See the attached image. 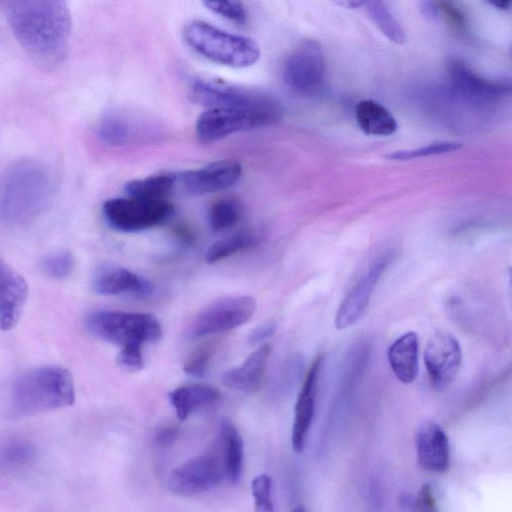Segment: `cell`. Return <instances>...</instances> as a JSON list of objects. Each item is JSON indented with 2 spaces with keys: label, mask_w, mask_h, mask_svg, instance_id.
Returning <instances> with one entry per match:
<instances>
[{
  "label": "cell",
  "mask_w": 512,
  "mask_h": 512,
  "mask_svg": "<svg viewBox=\"0 0 512 512\" xmlns=\"http://www.w3.org/2000/svg\"><path fill=\"white\" fill-rule=\"evenodd\" d=\"M275 331V325L274 324H266L261 325L257 328H255L249 335V343L250 344H257L264 339L270 337L273 335Z\"/></svg>",
  "instance_id": "obj_39"
},
{
  "label": "cell",
  "mask_w": 512,
  "mask_h": 512,
  "mask_svg": "<svg viewBox=\"0 0 512 512\" xmlns=\"http://www.w3.org/2000/svg\"><path fill=\"white\" fill-rule=\"evenodd\" d=\"M118 365L126 371L135 372L144 367L142 345H127L121 347L116 359Z\"/></svg>",
  "instance_id": "obj_36"
},
{
  "label": "cell",
  "mask_w": 512,
  "mask_h": 512,
  "mask_svg": "<svg viewBox=\"0 0 512 512\" xmlns=\"http://www.w3.org/2000/svg\"><path fill=\"white\" fill-rule=\"evenodd\" d=\"M419 341L415 332H407L388 349V361L395 376L403 383L415 380L418 373Z\"/></svg>",
  "instance_id": "obj_21"
},
{
  "label": "cell",
  "mask_w": 512,
  "mask_h": 512,
  "mask_svg": "<svg viewBox=\"0 0 512 512\" xmlns=\"http://www.w3.org/2000/svg\"><path fill=\"white\" fill-rule=\"evenodd\" d=\"M222 458L226 477L233 484L240 481L243 464V440L237 428L229 421L220 425Z\"/></svg>",
  "instance_id": "obj_24"
},
{
  "label": "cell",
  "mask_w": 512,
  "mask_h": 512,
  "mask_svg": "<svg viewBox=\"0 0 512 512\" xmlns=\"http://www.w3.org/2000/svg\"><path fill=\"white\" fill-rule=\"evenodd\" d=\"M272 480L267 474L256 476L252 483V495L255 500V511L272 512L274 510L271 501Z\"/></svg>",
  "instance_id": "obj_35"
},
{
  "label": "cell",
  "mask_w": 512,
  "mask_h": 512,
  "mask_svg": "<svg viewBox=\"0 0 512 512\" xmlns=\"http://www.w3.org/2000/svg\"><path fill=\"white\" fill-rule=\"evenodd\" d=\"M253 240L246 233H237L214 242L206 252V261L215 263L251 246Z\"/></svg>",
  "instance_id": "obj_28"
},
{
  "label": "cell",
  "mask_w": 512,
  "mask_h": 512,
  "mask_svg": "<svg viewBox=\"0 0 512 512\" xmlns=\"http://www.w3.org/2000/svg\"><path fill=\"white\" fill-rule=\"evenodd\" d=\"M54 178L43 162L24 158L0 176V222L21 224L44 212L52 202Z\"/></svg>",
  "instance_id": "obj_2"
},
{
  "label": "cell",
  "mask_w": 512,
  "mask_h": 512,
  "mask_svg": "<svg viewBox=\"0 0 512 512\" xmlns=\"http://www.w3.org/2000/svg\"><path fill=\"white\" fill-rule=\"evenodd\" d=\"M92 287L100 295H128L147 298L154 293L148 279L115 264H103L92 276Z\"/></svg>",
  "instance_id": "obj_14"
},
{
  "label": "cell",
  "mask_w": 512,
  "mask_h": 512,
  "mask_svg": "<svg viewBox=\"0 0 512 512\" xmlns=\"http://www.w3.org/2000/svg\"><path fill=\"white\" fill-rule=\"evenodd\" d=\"M213 351L214 346L212 344H205L197 348L185 361L183 366L184 372L196 378L204 377Z\"/></svg>",
  "instance_id": "obj_34"
},
{
  "label": "cell",
  "mask_w": 512,
  "mask_h": 512,
  "mask_svg": "<svg viewBox=\"0 0 512 512\" xmlns=\"http://www.w3.org/2000/svg\"><path fill=\"white\" fill-rule=\"evenodd\" d=\"M416 452L422 469L441 473L450 463V446L445 431L435 422L420 425L416 433Z\"/></svg>",
  "instance_id": "obj_17"
},
{
  "label": "cell",
  "mask_w": 512,
  "mask_h": 512,
  "mask_svg": "<svg viewBox=\"0 0 512 512\" xmlns=\"http://www.w3.org/2000/svg\"><path fill=\"white\" fill-rule=\"evenodd\" d=\"M183 38L197 53L226 66L248 67L260 57L259 47L252 39L225 32L203 21L187 24Z\"/></svg>",
  "instance_id": "obj_4"
},
{
  "label": "cell",
  "mask_w": 512,
  "mask_h": 512,
  "mask_svg": "<svg viewBox=\"0 0 512 512\" xmlns=\"http://www.w3.org/2000/svg\"><path fill=\"white\" fill-rule=\"evenodd\" d=\"M321 360V357H317L311 364L295 404L291 441L294 451L298 453L304 450L314 416Z\"/></svg>",
  "instance_id": "obj_19"
},
{
  "label": "cell",
  "mask_w": 512,
  "mask_h": 512,
  "mask_svg": "<svg viewBox=\"0 0 512 512\" xmlns=\"http://www.w3.org/2000/svg\"><path fill=\"white\" fill-rule=\"evenodd\" d=\"M368 14L378 29L393 43L403 44L406 34L383 0H365Z\"/></svg>",
  "instance_id": "obj_26"
},
{
  "label": "cell",
  "mask_w": 512,
  "mask_h": 512,
  "mask_svg": "<svg viewBox=\"0 0 512 512\" xmlns=\"http://www.w3.org/2000/svg\"><path fill=\"white\" fill-rule=\"evenodd\" d=\"M489 4L497 9H507L510 6V0H486Z\"/></svg>",
  "instance_id": "obj_42"
},
{
  "label": "cell",
  "mask_w": 512,
  "mask_h": 512,
  "mask_svg": "<svg viewBox=\"0 0 512 512\" xmlns=\"http://www.w3.org/2000/svg\"><path fill=\"white\" fill-rule=\"evenodd\" d=\"M204 5L214 13L237 24H244L247 19L242 0H202Z\"/></svg>",
  "instance_id": "obj_33"
},
{
  "label": "cell",
  "mask_w": 512,
  "mask_h": 512,
  "mask_svg": "<svg viewBox=\"0 0 512 512\" xmlns=\"http://www.w3.org/2000/svg\"><path fill=\"white\" fill-rule=\"evenodd\" d=\"M461 147V144L456 142H439L429 144L417 149L397 151L387 154L386 157L391 160H411L421 157H427L431 155H438L453 152Z\"/></svg>",
  "instance_id": "obj_32"
},
{
  "label": "cell",
  "mask_w": 512,
  "mask_h": 512,
  "mask_svg": "<svg viewBox=\"0 0 512 512\" xmlns=\"http://www.w3.org/2000/svg\"><path fill=\"white\" fill-rule=\"evenodd\" d=\"M449 75L454 90L473 102L493 101L510 92L509 83L483 78L458 60L449 64Z\"/></svg>",
  "instance_id": "obj_15"
},
{
  "label": "cell",
  "mask_w": 512,
  "mask_h": 512,
  "mask_svg": "<svg viewBox=\"0 0 512 512\" xmlns=\"http://www.w3.org/2000/svg\"><path fill=\"white\" fill-rule=\"evenodd\" d=\"M325 73V56L315 40H305L287 56L283 66V79L298 93H310L321 84Z\"/></svg>",
  "instance_id": "obj_11"
},
{
  "label": "cell",
  "mask_w": 512,
  "mask_h": 512,
  "mask_svg": "<svg viewBox=\"0 0 512 512\" xmlns=\"http://www.w3.org/2000/svg\"><path fill=\"white\" fill-rule=\"evenodd\" d=\"M42 271L53 279L66 278L74 267L73 255L68 251H58L41 260Z\"/></svg>",
  "instance_id": "obj_31"
},
{
  "label": "cell",
  "mask_w": 512,
  "mask_h": 512,
  "mask_svg": "<svg viewBox=\"0 0 512 512\" xmlns=\"http://www.w3.org/2000/svg\"><path fill=\"white\" fill-rule=\"evenodd\" d=\"M281 118L269 113L207 108L197 119L196 133L202 142L209 143L236 132L272 125Z\"/></svg>",
  "instance_id": "obj_9"
},
{
  "label": "cell",
  "mask_w": 512,
  "mask_h": 512,
  "mask_svg": "<svg viewBox=\"0 0 512 512\" xmlns=\"http://www.w3.org/2000/svg\"><path fill=\"white\" fill-rule=\"evenodd\" d=\"M32 455L30 446L22 442H14L3 449L2 459L10 466H19L28 462Z\"/></svg>",
  "instance_id": "obj_37"
},
{
  "label": "cell",
  "mask_w": 512,
  "mask_h": 512,
  "mask_svg": "<svg viewBox=\"0 0 512 512\" xmlns=\"http://www.w3.org/2000/svg\"><path fill=\"white\" fill-rule=\"evenodd\" d=\"M338 5L346 8H356L364 3L365 0H332Z\"/></svg>",
  "instance_id": "obj_41"
},
{
  "label": "cell",
  "mask_w": 512,
  "mask_h": 512,
  "mask_svg": "<svg viewBox=\"0 0 512 512\" xmlns=\"http://www.w3.org/2000/svg\"><path fill=\"white\" fill-rule=\"evenodd\" d=\"M87 330L96 338L119 345H142L162 337V326L150 313L97 311L86 320Z\"/></svg>",
  "instance_id": "obj_5"
},
{
  "label": "cell",
  "mask_w": 512,
  "mask_h": 512,
  "mask_svg": "<svg viewBox=\"0 0 512 512\" xmlns=\"http://www.w3.org/2000/svg\"><path fill=\"white\" fill-rule=\"evenodd\" d=\"M225 476L222 456L208 452L177 467L169 477L168 487L174 494L191 496L216 487Z\"/></svg>",
  "instance_id": "obj_10"
},
{
  "label": "cell",
  "mask_w": 512,
  "mask_h": 512,
  "mask_svg": "<svg viewBox=\"0 0 512 512\" xmlns=\"http://www.w3.org/2000/svg\"><path fill=\"white\" fill-rule=\"evenodd\" d=\"M360 129L367 135L388 136L397 130V122L390 111L374 100H362L355 107Z\"/></svg>",
  "instance_id": "obj_22"
},
{
  "label": "cell",
  "mask_w": 512,
  "mask_h": 512,
  "mask_svg": "<svg viewBox=\"0 0 512 512\" xmlns=\"http://www.w3.org/2000/svg\"><path fill=\"white\" fill-rule=\"evenodd\" d=\"M388 259L382 258L375 262L363 278L344 298L335 316V327L345 329L353 325L366 310L371 294L377 285Z\"/></svg>",
  "instance_id": "obj_18"
},
{
  "label": "cell",
  "mask_w": 512,
  "mask_h": 512,
  "mask_svg": "<svg viewBox=\"0 0 512 512\" xmlns=\"http://www.w3.org/2000/svg\"><path fill=\"white\" fill-rule=\"evenodd\" d=\"M178 430L175 427L162 428L156 435V442L160 446L170 445L177 437Z\"/></svg>",
  "instance_id": "obj_40"
},
{
  "label": "cell",
  "mask_w": 512,
  "mask_h": 512,
  "mask_svg": "<svg viewBox=\"0 0 512 512\" xmlns=\"http://www.w3.org/2000/svg\"><path fill=\"white\" fill-rule=\"evenodd\" d=\"M107 224L120 232L134 233L162 224L173 213L171 203L136 197L112 198L102 207Z\"/></svg>",
  "instance_id": "obj_7"
},
{
  "label": "cell",
  "mask_w": 512,
  "mask_h": 512,
  "mask_svg": "<svg viewBox=\"0 0 512 512\" xmlns=\"http://www.w3.org/2000/svg\"><path fill=\"white\" fill-rule=\"evenodd\" d=\"M424 361L431 384L439 390L448 387L461 364V348L450 333L439 332L428 340Z\"/></svg>",
  "instance_id": "obj_12"
},
{
  "label": "cell",
  "mask_w": 512,
  "mask_h": 512,
  "mask_svg": "<svg viewBox=\"0 0 512 512\" xmlns=\"http://www.w3.org/2000/svg\"><path fill=\"white\" fill-rule=\"evenodd\" d=\"M270 354V344L262 345L251 353L240 366L226 371L222 375V383L231 389L243 392L257 391L263 381Z\"/></svg>",
  "instance_id": "obj_20"
},
{
  "label": "cell",
  "mask_w": 512,
  "mask_h": 512,
  "mask_svg": "<svg viewBox=\"0 0 512 512\" xmlns=\"http://www.w3.org/2000/svg\"><path fill=\"white\" fill-rule=\"evenodd\" d=\"M422 9L427 16L441 17L455 31H466V17L453 0H424Z\"/></svg>",
  "instance_id": "obj_27"
},
{
  "label": "cell",
  "mask_w": 512,
  "mask_h": 512,
  "mask_svg": "<svg viewBox=\"0 0 512 512\" xmlns=\"http://www.w3.org/2000/svg\"><path fill=\"white\" fill-rule=\"evenodd\" d=\"M98 133L102 141L111 146L124 145L131 135L127 123L115 115H107L101 120Z\"/></svg>",
  "instance_id": "obj_30"
},
{
  "label": "cell",
  "mask_w": 512,
  "mask_h": 512,
  "mask_svg": "<svg viewBox=\"0 0 512 512\" xmlns=\"http://www.w3.org/2000/svg\"><path fill=\"white\" fill-rule=\"evenodd\" d=\"M256 301L247 295L219 298L202 308L190 321L187 334L196 338L239 327L253 316Z\"/></svg>",
  "instance_id": "obj_8"
},
{
  "label": "cell",
  "mask_w": 512,
  "mask_h": 512,
  "mask_svg": "<svg viewBox=\"0 0 512 512\" xmlns=\"http://www.w3.org/2000/svg\"><path fill=\"white\" fill-rule=\"evenodd\" d=\"M219 397L218 389L203 384L182 386L169 393V400L180 420L187 419L195 409L212 404Z\"/></svg>",
  "instance_id": "obj_23"
},
{
  "label": "cell",
  "mask_w": 512,
  "mask_h": 512,
  "mask_svg": "<svg viewBox=\"0 0 512 512\" xmlns=\"http://www.w3.org/2000/svg\"><path fill=\"white\" fill-rule=\"evenodd\" d=\"M11 400L15 413L22 416L71 406L75 401L73 375L58 365L27 370L14 381Z\"/></svg>",
  "instance_id": "obj_3"
},
{
  "label": "cell",
  "mask_w": 512,
  "mask_h": 512,
  "mask_svg": "<svg viewBox=\"0 0 512 512\" xmlns=\"http://www.w3.org/2000/svg\"><path fill=\"white\" fill-rule=\"evenodd\" d=\"M415 509L421 511H434L435 510V499L429 484L422 486L415 501L412 503Z\"/></svg>",
  "instance_id": "obj_38"
},
{
  "label": "cell",
  "mask_w": 512,
  "mask_h": 512,
  "mask_svg": "<svg viewBox=\"0 0 512 512\" xmlns=\"http://www.w3.org/2000/svg\"><path fill=\"white\" fill-rule=\"evenodd\" d=\"M8 25L29 59L54 70L66 61L72 20L66 0H0Z\"/></svg>",
  "instance_id": "obj_1"
},
{
  "label": "cell",
  "mask_w": 512,
  "mask_h": 512,
  "mask_svg": "<svg viewBox=\"0 0 512 512\" xmlns=\"http://www.w3.org/2000/svg\"><path fill=\"white\" fill-rule=\"evenodd\" d=\"M238 205L230 199L215 202L209 210V226L214 232H220L232 227L238 220Z\"/></svg>",
  "instance_id": "obj_29"
},
{
  "label": "cell",
  "mask_w": 512,
  "mask_h": 512,
  "mask_svg": "<svg viewBox=\"0 0 512 512\" xmlns=\"http://www.w3.org/2000/svg\"><path fill=\"white\" fill-rule=\"evenodd\" d=\"M194 99L207 108L269 113L281 116L283 108L273 96L245 87L215 80H196L192 85Z\"/></svg>",
  "instance_id": "obj_6"
},
{
  "label": "cell",
  "mask_w": 512,
  "mask_h": 512,
  "mask_svg": "<svg viewBox=\"0 0 512 512\" xmlns=\"http://www.w3.org/2000/svg\"><path fill=\"white\" fill-rule=\"evenodd\" d=\"M175 185L176 173L162 172L143 179L129 181L125 185V192L131 197L164 200Z\"/></svg>",
  "instance_id": "obj_25"
},
{
  "label": "cell",
  "mask_w": 512,
  "mask_h": 512,
  "mask_svg": "<svg viewBox=\"0 0 512 512\" xmlns=\"http://www.w3.org/2000/svg\"><path fill=\"white\" fill-rule=\"evenodd\" d=\"M241 173V166L237 162L221 160L198 169L176 173V185L179 184L189 195H205L234 185Z\"/></svg>",
  "instance_id": "obj_13"
},
{
  "label": "cell",
  "mask_w": 512,
  "mask_h": 512,
  "mask_svg": "<svg viewBox=\"0 0 512 512\" xmlns=\"http://www.w3.org/2000/svg\"><path fill=\"white\" fill-rule=\"evenodd\" d=\"M25 279L0 257V329H12L20 319L28 298Z\"/></svg>",
  "instance_id": "obj_16"
}]
</instances>
